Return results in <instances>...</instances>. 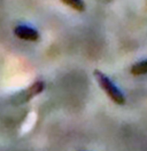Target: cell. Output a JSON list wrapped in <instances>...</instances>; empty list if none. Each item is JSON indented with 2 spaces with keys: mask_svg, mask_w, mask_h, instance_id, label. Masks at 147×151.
<instances>
[{
  "mask_svg": "<svg viewBox=\"0 0 147 151\" xmlns=\"http://www.w3.org/2000/svg\"><path fill=\"white\" fill-rule=\"evenodd\" d=\"M94 78L98 81L99 86L103 89V92L107 94V96L109 97L113 102H115L116 104L125 103L124 95L122 94V92L114 85V83L103 72H101L99 70H95L94 71Z\"/></svg>",
  "mask_w": 147,
  "mask_h": 151,
  "instance_id": "cell-1",
  "label": "cell"
},
{
  "mask_svg": "<svg viewBox=\"0 0 147 151\" xmlns=\"http://www.w3.org/2000/svg\"><path fill=\"white\" fill-rule=\"evenodd\" d=\"M44 87H45V85H44L43 81H36L35 84H32L29 88L22 91V92H20V93L14 97L13 102H14V104L27 103V102H29L32 97H35V96H37L38 94H40V93L44 91Z\"/></svg>",
  "mask_w": 147,
  "mask_h": 151,
  "instance_id": "cell-2",
  "label": "cell"
},
{
  "mask_svg": "<svg viewBox=\"0 0 147 151\" xmlns=\"http://www.w3.org/2000/svg\"><path fill=\"white\" fill-rule=\"evenodd\" d=\"M15 36L22 40L28 41H37L39 39V33L36 29L28 27V25H17L14 29Z\"/></svg>",
  "mask_w": 147,
  "mask_h": 151,
  "instance_id": "cell-3",
  "label": "cell"
},
{
  "mask_svg": "<svg viewBox=\"0 0 147 151\" xmlns=\"http://www.w3.org/2000/svg\"><path fill=\"white\" fill-rule=\"evenodd\" d=\"M131 73L133 76H140L147 73V60L133 64L131 68Z\"/></svg>",
  "mask_w": 147,
  "mask_h": 151,
  "instance_id": "cell-4",
  "label": "cell"
},
{
  "mask_svg": "<svg viewBox=\"0 0 147 151\" xmlns=\"http://www.w3.org/2000/svg\"><path fill=\"white\" fill-rule=\"evenodd\" d=\"M63 4L68 5L69 7L74 8L77 12H84L85 10V4L83 0H61Z\"/></svg>",
  "mask_w": 147,
  "mask_h": 151,
  "instance_id": "cell-5",
  "label": "cell"
}]
</instances>
